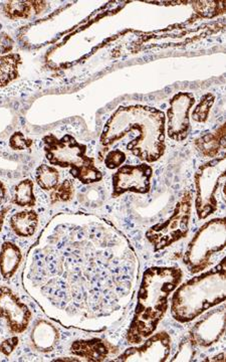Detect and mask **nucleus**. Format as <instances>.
<instances>
[{
	"label": "nucleus",
	"instance_id": "393cba45",
	"mask_svg": "<svg viewBox=\"0 0 226 362\" xmlns=\"http://www.w3.org/2000/svg\"><path fill=\"white\" fill-rule=\"evenodd\" d=\"M206 4L199 2V4H195L194 8L197 13L201 14L202 16H207V18L216 16L220 13H222L218 7L225 6V2H222V4H218V2H206Z\"/></svg>",
	"mask_w": 226,
	"mask_h": 362
},
{
	"label": "nucleus",
	"instance_id": "4be33fe9",
	"mask_svg": "<svg viewBox=\"0 0 226 362\" xmlns=\"http://www.w3.org/2000/svg\"><path fill=\"white\" fill-rule=\"evenodd\" d=\"M35 178L40 188L44 190H52L59 185V173L52 166L42 164L37 169Z\"/></svg>",
	"mask_w": 226,
	"mask_h": 362
},
{
	"label": "nucleus",
	"instance_id": "2eb2a0df",
	"mask_svg": "<svg viewBox=\"0 0 226 362\" xmlns=\"http://www.w3.org/2000/svg\"><path fill=\"white\" fill-rule=\"evenodd\" d=\"M23 259L20 247L13 243L6 242L2 244L0 251V273L2 277L8 280L18 271Z\"/></svg>",
	"mask_w": 226,
	"mask_h": 362
},
{
	"label": "nucleus",
	"instance_id": "1a4fd4ad",
	"mask_svg": "<svg viewBox=\"0 0 226 362\" xmlns=\"http://www.w3.org/2000/svg\"><path fill=\"white\" fill-rule=\"evenodd\" d=\"M225 333V306L218 307L207 313L191 329L189 340L195 347L213 346Z\"/></svg>",
	"mask_w": 226,
	"mask_h": 362
},
{
	"label": "nucleus",
	"instance_id": "7ed1b4c3",
	"mask_svg": "<svg viewBox=\"0 0 226 362\" xmlns=\"http://www.w3.org/2000/svg\"><path fill=\"white\" fill-rule=\"evenodd\" d=\"M225 298L226 263L222 259L213 270L192 278L176 290L171 314L178 322L188 323L225 302Z\"/></svg>",
	"mask_w": 226,
	"mask_h": 362
},
{
	"label": "nucleus",
	"instance_id": "4468645a",
	"mask_svg": "<svg viewBox=\"0 0 226 362\" xmlns=\"http://www.w3.org/2000/svg\"><path fill=\"white\" fill-rule=\"evenodd\" d=\"M32 343L33 347L40 352H51L58 344L59 331L52 323L45 320H39L35 323L32 331Z\"/></svg>",
	"mask_w": 226,
	"mask_h": 362
},
{
	"label": "nucleus",
	"instance_id": "9b49d317",
	"mask_svg": "<svg viewBox=\"0 0 226 362\" xmlns=\"http://www.w3.org/2000/svg\"><path fill=\"white\" fill-rule=\"evenodd\" d=\"M170 350V337L166 332H159L148 337L144 344L126 350L114 361L163 362L167 361Z\"/></svg>",
	"mask_w": 226,
	"mask_h": 362
},
{
	"label": "nucleus",
	"instance_id": "7c9ffc66",
	"mask_svg": "<svg viewBox=\"0 0 226 362\" xmlns=\"http://www.w3.org/2000/svg\"><path fill=\"white\" fill-rule=\"evenodd\" d=\"M9 209H11V206H6L0 209V232H1L2 228H4V220H6V216Z\"/></svg>",
	"mask_w": 226,
	"mask_h": 362
},
{
	"label": "nucleus",
	"instance_id": "6e6552de",
	"mask_svg": "<svg viewBox=\"0 0 226 362\" xmlns=\"http://www.w3.org/2000/svg\"><path fill=\"white\" fill-rule=\"evenodd\" d=\"M153 169L147 164L140 165H124L113 175V194L119 197L126 192L148 194L151 188V177Z\"/></svg>",
	"mask_w": 226,
	"mask_h": 362
},
{
	"label": "nucleus",
	"instance_id": "bb28decb",
	"mask_svg": "<svg viewBox=\"0 0 226 362\" xmlns=\"http://www.w3.org/2000/svg\"><path fill=\"white\" fill-rule=\"evenodd\" d=\"M126 160V154L121 150L115 149L109 152L108 156L105 159V164L109 169H116L120 168Z\"/></svg>",
	"mask_w": 226,
	"mask_h": 362
},
{
	"label": "nucleus",
	"instance_id": "f3484780",
	"mask_svg": "<svg viewBox=\"0 0 226 362\" xmlns=\"http://www.w3.org/2000/svg\"><path fill=\"white\" fill-rule=\"evenodd\" d=\"M197 149L206 157H215L221 147H225V126L222 125L214 134H206L195 141Z\"/></svg>",
	"mask_w": 226,
	"mask_h": 362
},
{
	"label": "nucleus",
	"instance_id": "6ab92c4d",
	"mask_svg": "<svg viewBox=\"0 0 226 362\" xmlns=\"http://www.w3.org/2000/svg\"><path fill=\"white\" fill-rule=\"evenodd\" d=\"M70 173L83 185H92L103 180V173L95 166V160L71 169Z\"/></svg>",
	"mask_w": 226,
	"mask_h": 362
},
{
	"label": "nucleus",
	"instance_id": "b1692460",
	"mask_svg": "<svg viewBox=\"0 0 226 362\" xmlns=\"http://www.w3.org/2000/svg\"><path fill=\"white\" fill-rule=\"evenodd\" d=\"M214 102V97L211 94H206V96L202 98L201 103L196 107L194 111V119L197 122H206L208 118L209 111H210L211 106Z\"/></svg>",
	"mask_w": 226,
	"mask_h": 362
},
{
	"label": "nucleus",
	"instance_id": "20e7f679",
	"mask_svg": "<svg viewBox=\"0 0 226 362\" xmlns=\"http://www.w3.org/2000/svg\"><path fill=\"white\" fill-rule=\"evenodd\" d=\"M225 218H216L206 223L188 245L183 263L191 274L201 273L213 265L218 254L225 250Z\"/></svg>",
	"mask_w": 226,
	"mask_h": 362
},
{
	"label": "nucleus",
	"instance_id": "a211bd4d",
	"mask_svg": "<svg viewBox=\"0 0 226 362\" xmlns=\"http://www.w3.org/2000/svg\"><path fill=\"white\" fill-rule=\"evenodd\" d=\"M21 58L18 54L0 56V87H6L18 77Z\"/></svg>",
	"mask_w": 226,
	"mask_h": 362
},
{
	"label": "nucleus",
	"instance_id": "412c9836",
	"mask_svg": "<svg viewBox=\"0 0 226 362\" xmlns=\"http://www.w3.org/2000/svg\"><path fill=\"white\" fill-rule=\"evenodd\" d=\"M4 14L13 21L25 20L32 11L33 1H11L4 6Z\"/></svg>",
	"mask_w": 226,
	"mask_h": 362
},
{
	"label": "nucleus",
	"instance_id": "2f4dec72",
	"mask_svg": "<svg viewBox=\"0 0 226 362\" xmlns=\"http://www.w3.org/2000/svg\"><path fill=\"white\" fill-rule=\"evenodd\" d=\"M6 195V188L4 187V183L0 181V204L4 201Z\"/></svg>",
	"mask_w": 226,
	"mask_h": 362
},
{
	"label": "nucleus",
	"instance_id": "aec40b11",
	"mask_svg": "<svg viewBox=\"0 0 226 362\" xmlns=\"http://www.w3.org/2000/svg\"><path fill=\"white\" fill-rule=\"evenodd\" d=\"M13 204L16 206L32 207L35 206V197L33 192V182L30 180L20 181L14 188Z\"/></svg>",
	"mask_w": 226,
	"mask_h": 362
},
{
	"label": "nucleus",
	"instance_id": "c85d7f7f",
	"mask_svg": "<svg viewBox=\"0 0 226 362\" xmlns=\"http://www.w3.org/2000/svg\"><path fill=\"white\" fill-rule=\"evenodd\" d=\"M18 345V338L16 337L8 338L0 343V354L9 356Z\"/></svg>",
	"mask_w": 226,
	"mask_h": 362
},
{
	"label": "nucleus",
	"instance_id": "cd10ccee",
	"mask_svg": "<svg viewBox=\"0 0 226 362\" xmlns=\"http://www.w3.org/2000/svg\"><path fill=\"white\" fill-rule=\"evenodd\" d=\"M194 345L190 341L189 338L186 341L183 342L182 346L179 350V354H176L174 359L172 361H191L194 357Z\"/></svg>",
	"mask_w": 226,
	"mask_h": 362
},
{
	"label": "nucleus",
	"instance_id": "5701e85b",
	"mask_svg": "<svg viewBox=\"0 0 226 362\" xmlns=\"http://www.w3.org/2000/svg\"><path fill=\"white\" fill-rule=\"evenodd\" d=\"M73 194H75V187H73V181L66 180L54 188V192L51 194V201L52 204L68 202L73 199Z\"/></svg>",
	"mask_w": 226,
	"mask_h": 362
},
{
	"label": "nucleus",
	"instance_id": "c756f323",
	"mask_svg": "<svg viewBox=\"0 0 226 362\" xmlns=\"http://www.w3.org/2000/svg\"><path fill=\"white\" fill-rule=\"evenodd\" d=\"M13 42L6 33H0V54H6L13 49Z\"/></svg>",
	"mask_w": 226,
	"mask_h": 362
},
{
	"label": "nucleus",
	"instance_id": "ddd939ff",
	"mask_svg": "<svg viewBox=\"0 0 226 362\" xmlns=\"http://www.w3.org/2000/svg\"><path fill=\"white\" fill-rule=\"evenodd\" d=\"M116 349L113 345L102 339L77 340L71 345L73 356L82 357L87 361L101 362L106 361Z\"/></svg>",
	"mask_w": 226,
	"mask_h": 362
},
{
	"label": "nucleus",
	"instance_id": "9d476101",
	"mask_svg": "<svg viewBox=\"0 0 226 362\" xmlns=\"http://www.w3.org/2000/svg\"><path fill=\"white\" fill-rule=\"evenodd\" d=\"M32 311L8 287H0V318L6 319L14 334L25 332L32 319Z\"/></svg>",
	"mask_w": 226,
	"mask_h": 362
},
{
	"label": "nucleus",
	"instance_id": "39448f33",
	"mask_svg": "<svg viewBox=\"0 0 226 362\" xmlns=\"http://www.w3.org/2000/svg\"><path fill=\"white\" fill-rule=\"evenodd\" d=\"M196 207L199 220L215 213L220 201L225 202V158L214 159L202 165L195 175Z\"/></svg>",
	"mask_w": 226,
	"mask_h": 362
},
{
	"label": "nucleus",
	"instance_id": "0eeeda50",
	"mask_svg": "<svg viewBox=\"0 0 226 362\" xmlns=\"http://www.w3.org/2000/svg\"><path fill=\"white\" fill-rule=\"evenodd\" d=\"M44 142L45 156L52 165L73 169L94 161V158L85 156L87 146L70 135L64 136L61 139L52 134L47 135L44 138Z\"/></svg>",
	"mask_w": 226,
	"mask_h": 362
},
{
	"label": "nucleus",
	"instance_id": "a878e982",
	"mask_svg": "<svg viewBox=\"0 0 226 362\" xmlns=\"http://www.w3.org/2000/svg\"><path fill=\"white\" fill-rule=\"evenodd\" d=\"M32 140L26 138L21 132L13 133L11 139H9V146H11V148L18 150V151L30 149V147H32Z\"/></svg>",
	"mask_w": 226,
	"mask_h": 362
},
{
	"label": "nucleus",
	"instance_id": "f8f14e48",
	"mask_svg": "<svg viewBox=\"0 0 226 362\" xmlns=\"http://www.w3.org/2000/svg\"><path fill=\"white\" fill-rule=\"evenodd\" d=\"M195 100L189 93H178L170 101L168 110V136L175 141H183L189 131V111Z\"/></svg>",
	"mask_w": 226,
	"mask_h": 362
},
{
	"label": "nucleus",
	"instance_id": "dca6fc26",
	"mask_svg": "<svg viewBox=\"0 0 226 362\" xmlns=\"http://www.w3.org/2000/svg\"><path fill=\"white\" fill-rule=\"evenodd\" d=\"M39 216L35 211H25L14 214L11 218V226L18 237H32L37 232Z\"/></svg>",
	"mask_w": 226,
	"mask_h": 362
},
{
	"label": "nucleus",
	"instance_id": "f257e3e1",
	"mask_svg": "<svg viewBox=\"0 0 226 362\" xmlns=\"http://www.w3.org/2000/svg\"><path fill=\"white\" fill-rule=\"evenodd\" d=\"M164 123V114L156 109L141 106L119 108L105 125L101 143L110 146L128 132L135 131L137 137L128 144L127 149L141 160L157 161L165 150Z\"/></svg>",
	"mask_w": 226,
	"mask_h": 362
},
{
	"label": "nucleus",
	"instance_id": "f03ea898",
	"mask_svg": "<svg viewBox=\"0 0 226 362\" xmlns=\"http://www.w3.org/2000/svg\"><path fill=\"white\" fill-rule=\"evenodd\" d=\"M182 276V271L176 267H153L145 272L127 333L128 342L140 344L155 332L168 310V297L180 284Z\"/></svg>",
	"mask_w": 226,
	"mask_h": 362
},
{
	"label": "nucleus",
	"instance_id": "423d86ee",
	"mask_svg": "<svg viewBox=\"0 0 226 362\" xmlns=\"http://www.w3.org/2000/svg\"><path fill=\"white\" fill-rule=\"evenodd\" d=\"M191 192H186L175 207L174 213L168 221L152 226L146 233L147 240L153 245L155 251H161L175 242L186 237L191 218Z\"/></svg>",
	"mask_w": 226,
	"mask_h": 362
}]
</instances>
